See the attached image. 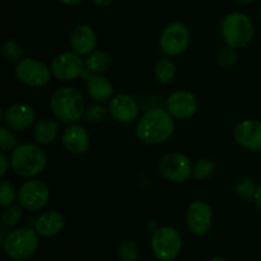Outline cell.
Returning a JSON list of instances; mask_svg holds the SVG:
<instances>
[{
	"label": "cell",
	"instance_id": "obj_1",
	"mask_svg": "<svg viewBox=\"0 0 261 261\" xmlns=\"http://www.w3.org/2000/svg\"><path fill=\"white\" fill-rule=\"evenodd\" d=\"M175 132V121L170 112L155 107L143 115L138 121L135 133L140 142L149 145L161 144L170 139Z\"/></svg>",
	"mask_w": 261,
	"mask_h": 261
},
{
	"label": "cell",
	"instance_id": "obj_2",
	"mask_svg": "<svg viewBox=\"0 0 261 261\" xmlns=\"http://www.w3.org/2000/svg\"><path fill=\"white\" fill-rule=\"evenodd\" d=\"M47 165L45 150L36 144H20L10 153V167L15 175L32 178L41 175Z\"/></svg>",
	"mask_w": 261,
	"mask_h": 261
},
{
	"label": "cell",
	"instance_id": "obj_3",
	"mask_svg": "<svg viewBox=\"0 0 261 261\" xmlns=\"http://www.w3.org/2000/svg\"><path fill=\"white\" fill-rule=\"evenodd\" d=\"M50 107L56 120L65 124L76 122L84 115V99L81 92L71 87L56 89L50 99Z\"/></svg>",
	"mask_w": 261,
	"mask_h": 261
},
{
	"label": "cell",
	"instance_id": "obj_4",
	"mask_svg": "<svg viewBox=\"0 0 261 261\" xmlns=\"http://www.w3.org/2000/svg\"><path fill=\"white\" fill-rule=\"evenodd\" d=\"M221 35L227 46L234 48L245 47L254 37V24L244 13H231L222 20Z\"/></svg>",
	"mask_w": 261,
	"mask_h": 261
},
{
	"label": "cell",
	"instance_id": "obj_5",
	"mask_svg": "<svg viewBox=\"0 0 261 261\" xmlns=\"http://www.w3.org/2000/svg\"><path fill=\"white\" fill-rule=\"evenodd\" d=\"M38 236L36 229L27 227L13 229L3 241L4 252L9 259L15 261L30 259L38 249Z\"/></svg>",
	"mask_w": 261,
	"mask_h": 261
},
{
	"label": "cell",
	"instance_id": "obj_6",
	"mask_svg": "<svg viewBox=\"0 0 261 261\" xmlns=\"http://www.w3.org/2000/svg\"><path fill=\"white\" fill-rule=\"evenodd\" d=\"M150 247L154 256L161 261H172L182 249V239L177 229L170 226L160 227L153 233Z\"/></svg>",
	"mask_w": 261,
	"mask_h": 261
},
{
	"label": "cell",
	"instance_id": "obj_7",
	"mask_svg": "<svg viewBox=\"0 0 261 261\" xmlns=\"http://www.w3.org/2000/svg\"><path fill=\"white\" fill-rule=\"evenodd\" d=\"M14 74L20 83L33 88H41L50 82L53 71L37 59L24 58L17 63Z\"/></svg>",
	"mask_w": 261,
	"mask_h": 261
},
{
	"label": "cell",
	"instance_id": "obj_8",
	"mask_svg": "<svg viewBox=\"0 0 261 261\" xmlns=\"http://www.w3.org/2000/svg\"><path fill=\"white\" fill-rule=\"evenodd\" d=\"M160 172L166 180L172 182H185L193 176V163L188 155L178 152L167 153L160 161Z\"/></svg>",
	"mask_w": 261,
	"mask_h": 261
},
{
	"label": "cell",
	"instance_id": "obj_9",
	"mask_svg": "<svg viewBox=\"0 0 261 261\" xmlns=\"http://www.w3.org/2000/svg\"><path fill=\"white\" fill-rule=\"evenodd\" d=\"M190 42V32L181 22H172L162 31L160 46L167 56H177L188 48Z\"/></svg>",
	"mask_w": 261,
	"mask_h": 261
},
{
	"label": "cell",
	"instance_id": "obj_10",
	"mask_svg": "<svg viewBox=\"0 0 261 261\" xmlns=\"http://www.w3.org/2000/svg\"><path fill=\"white\" fill-rule=\"evenodd\" d=\"M50 199L47 185L40 180H28L18 190V203L23 209L36 212L42 209Z\"/></svg>",
	"mask_w": 261,
	"mask_h": 261
},
{
	"label": "cell",
	"instance_id": "obj_11",
	"mask_svg": "<svg viewBox=\"0 0 261 261\" xmlns=\"http://www.w3.org/2000/svg\"><path fill=\"white\" fill-rule=\"evenodd\" d=\"M86 61L81 55L73 53H63L55 56L51 63V71L58 81L70 82L83 74Z\"/></svg>",
	"mask_w": 261,
	"mask_h": 261
},
{
	"label": "cell",
	"instance_id": "obj_12",
	"mask_svg": "<svg viewBox=\"0 0 261 261\" xmlns=\"http://www.w3.org/2000/svg\"><path fill=\"white\" fill-rule=\"evenodd\" d=\"M186 223L195 236H204L213 224V212L206 203L201 200L193 201L186 211Z\"/></svg>",
	"mask_w": 261,
	"mask_h": 261
},
{
	"label": "cell",
	"instance_id": "obj_13",
	"mask_svg": "<svg viewBox=\"0 0 261 261\" xmlns=\"http://www.w3.org/2000/svg\"><path fill=\"white\" fill-rule=\"evenodd\" d=\"M3 121L10 130L24 132L35 124L36 112L33 107L27 103L10 105L4 111Z\"/></svg>",
	"mask_w": 261,
	"mask_h": 261
},
{
	"label": "cell",
	"instance_id": "obj_14",
	"mask_svg": "<svg viewBox=\"0 0 261 261\" xmlns=\"http://www.w3.org/2000/svg\"><path fill=\"white\" fill-rule=\"evenodd\" d=\"M109 114L114 120L122 124H130L139 116V105L132 96L116 94L109 102Z\"/></svg>",
	"mask_w": 261,
	"mask_h": 261
},
{
	"label": "cell",
	"instance_id": "obj_15",
	"mask_svg": "<svg viewBox=\"0 0 261 261\" xmlns=\"http://www.w3.org/2000/svg\"><path fill=\"white\" fill-rule=\"evenodd\" d=\"M198 110V99L189 91H176L167 99V111L176 120H188Z\"/></svg>",
	"mask_w": 261,
	"mask_h": 261
},
{
	"label": "cell",
	"instance_id": "obj_16",
	"mask_svg": "<svg viewBox=\"0 0 261 261\" xmlns=\"http://www.w3.org/2000/svg\"><path fill=\"white\" fill-rule=\"evenodd\" d=\"M234 139L245 149L259 152L261 150V121L249 119L240 122L234 129Z\"/></svg>",
	"mask_w": 261,
	"mask_h": 261
},
{
	"label": "cell",
	"instance_id": "obj_17",
	"mask_svg": "<svg viewBox=\"0 0 261 261\" xmlns=\"http://www.w3.org/2000/svg\"><path fill=\"white\" fill-rule=\"evenodd\" d=\"M64 148L71 154H82L87 152L91 145V138L88 132L81 125H70L61 135Z\"/></svg>",
	"mask_w": 261,
	"mask_h": 261
},
{
	"label": "cell",
	"instance_id": "obj_18",
	"mask_svg": "<svg viewBox=\"0 0 261 261\" xmlns=\"http://www.w3.org/2000/svg\"><path fill=\"white\" fill-rule=\"evenodd\" d=\"M70 46L78 55H89L97 46V36L93 28L88 24H79L71 31Z\"/></svg>",
	"mask_w": 261,
	"mask_h": 261
},
{
	"label": "cell",
	"instance_id": "obj_19",
	"mask_svg": "<svg viewBox=\"0 0 261 261\" xmlns=\"http://www.w3.org/2000/svg\"><path fill=\"white\" fill-rule=\"evenodd\" d=\"M64 228V217L58 211H48L41 214L35 223V229L41 237H54Z\"/></svg>",
	"mask_w": 261,
	"mask_h": 261
},
{
	"label": "cell",
	"instance_id": "obj_20",
	"mask_svg": "<svg viewBox=\"0 0 261 261\" xmlns=\"http://www.w3.org/2000/svg\"><path fill=\"white\" fill-rule=\"evenodd\" d=\"M87 92L89 97L96 102H106L112 98L114 86L109 79L102 76L101 74H96L87 81Z\"/></svg>",
	"mask_w": 261,
	"mask_h": 261
},
{
	"label": "cell",
	"instance_id": "obj_21",
	"mask_svg": "<svg viewBox=\"0 0 261 261\" xmlns=\"http://www.w3.org/2000/svg\"><path fill=\"white\" fill-rule=\"evenodd\" d=\"M59 134V122L55 120L45 119L33 127V139L37 144H50L56 139Z\"/></svg>",
	"mask_w": 261,
	"mask_h": 261
},
{
	"label": "cell",
	"instance_id": "obj_22",
	"mask_svg": "<svg viewBox=\"0 0 261 261\" xmlns=\"http://www.w3.org/2000/svg\"><path fill=\"white\" fill-rule=\"evenodd\" d=\"M110 65H111V58H110L109 54L102 50H94L86 59L87 69L89 71H92V73H105V71L109 70Z\"/></svg>",
	"mask_w": 261,
	"mask_h": 261
},
{
	"label": "cell",
	"instance_id": "obj_23",
	"mask_svg": "<svg viewBox=\"0 0 261 261\" xmlns=\"http://www.w3.org/2000/svg\"><path fill=\"white\" fill-rule=\"evenodd\" d=\"M176 75L175 63L170 58H163L155 64L154 76L160 83L168 84L173 81Z\"/></svg>",
	"mask_w": 261,
	"mask_h": 261
},
{
	"label": "cell",
	"instance_id": "obj_24",
	"mask_svg": "<svg viewBox=\"0 0 261 261\" xmlns=\"http://www.w3.org/2000/svg\"><path fill=\"white\" fill-rule=\"evenodd\" d=\"M216 171V163L212 160H200L194 166L193 176L196 181H204L211 178Z\"/></svg>",
	"mask_w": 261,
	"mask_h": 261
},
{
	"label": "cell",
	"instance_id": "obj_25",
	"mask_svg": "<svg viewBox=\"0 0 261 261\" xmlns=\"http://www.w3.org/2000/svg\"><path fill=\"white\" fill-rule=\"evenodd\" d=\"M3 54H4L5 58L9 61H13V63H18L19 60H22L23 56V48L22 45L18 42L14 38H8V40L4 41L2 47Z\"/></svg>",
	"mask_w": 261,
	"mask_h": 261
},
{
	"label": "cell",
	"instance_id": "obj_26",
	"mask_svg": "<svg viewBox=\"0 0 261 261\" xmlns=\"http://www.w3.org/2000/svg\"><path fill=\"white\" fill-rule=\"evenodd\" d=\"M117 257L120 261H138L139 249L138 245L132 240H125L117 249Z\"/></svg>",
	"mask_w": 261,
	"mask_h": 261
},
{
	"label": "cell",
	"instance_id": "obj_27",
	"mask_svg": "<svg viewBox=\"0 0 261 261\" xmlns=\"http://www.w3.org/2000/svg\"><path fill=\"white\" fill-rule=\"evenodd\" d=\"M15 199H18V191L9 181H2L0 182V205L3 208L13 205Z\"/></svg>",
	"mask_w": 261,
	"mask_h": 261
},
{
	"label": "cell",
	"instance_id": "obj_28",
	"mask_svg": "<svg viewBox=\"0 0 261 261\" xmlns=\"http://www.w3.org/2000/svg\"><path fill=\"white\" fill-rule=\"evenodd\" d=\"M22 206L20 205H10L5 208L2 217V223L4 227H14L22 218Z\"/></svg>",
	"mask_w": 261,
	"mask_h": 261
},
{
	"label": "cell",
	"instance_id": "obj_29",
	"mask_svg": "<svg viewBox=\"0 0 261 261\" xmlns=\"http://www.w3.org/2000/svg\"><path fill=\"white\" fill-rule=\"evenodd\" d=\"M0 147L2 152L4 153L13 152V149L17 147V138L8 126L0 127Z\"/></svg>",
	"mask_w": 261,
	"mask_h": 261
},
{
	"label": "cell",
	"instance_id": "obj_30",
	"mask_svg": "<svg viewBox=\"0 0 261 261\" xmlns=\"http://www.w3.org/2000/svg\"><path fill=\"white\" fill-rule=\"evenodd\" d=\"M256 185H255V181L251 178H242L240 180V182L236 185V193L239 194L241 198L244 199H251L255 196L256 193Z\"/></svg>",
	"mask_w": 261,
	"mask_h": 261
},
{
	"label": "cell",
	"instance_id": "obj_31",
	"mask_svg": "<svg viewBox=\"0 0 261 261\" xmlns=\"http://www.w3.org/2000/svg\"><path fill=\"white\" fill-rule=\"evenodd\" d=\"M237 61V51L234 47L227 46L218 54V63L222 68H231Z\"/></svg>",
	"mask_w": 261,
	"mask_h": 261
},
{
	"label": "cell",
	"instance_id": "obj_32",
	"mask_svg": "<svg viewBox=\"0 0 261 261\" xmlns=\"http://www.w3.org/2000/svg\"><path fill=\"white\" fill-rule=\"evenodd\" d=\"M84 116L88 122H99L106 116V109L101 105H92L84 111Z\"/></svg>",
	"mask_w": 261,
	"mask_h": 261
},
{
	"label": "cell",
	"instance_id": "obj_33",
	"mask_svg": "<svg viewBox=\"0 0 261 261\" xmlns=\"http://www.w3.org/2000/svg\"><path fill=\"white\" fill-rule=\"evenodd\" d=\"M0 166H2L0 167V177H4L10 167V160L7 157V154L4 152L0 154Z\"/></svg>",
	"mask_w": 261,
	"mask_h": 261
},
{
	"label": "cell",
	"instance_id": "obj_34",
	"mask_svg": "<svg viewBox=\"0 0 261 261\" xmlns=\"http://www.w3.org/2000/svg\"><path fill=\"white\" fill-rule=\"evenodd\" d=\"M254 200H255V204H256V206L259 208V211L261 212V186L260 188H257L256 193H255V196H254Z\"/></svg>",
	"mask_w": 261,
	"mask_h": 261
},
{
	"label": "cell",
	"instance_id": "obj_35",
	"mask_svg": "<svg viewBox=\"0 0 261 261\" xmlns=\"http://www.w3.org/2000/svg\"><path fill=\"white\" fill-rule=\"evenodd\" d=\"M91 2L93 3L94 5H97V7L105 8V7H109V5L112 3V0H91Z\"/></svg>",
	"mask_w": 261,
	"mask_h": 261
},
{
	"label": "cell",
	"instance_id": "obj_36",
	"mask_svg": "<svg viewBox=\"0 0 261 261\" xmlns=\"http://www.w3.org/2000/svg\"><path fill=\"white\" fill-rule=\"evenodd\" d=\"M59 3H61V4L64 5H69V7H74V5H78L81 4L83 0H58Z\"/></svg>",
	"mask_w": 261,
	"mask_h": 261
},
{
	"label": "cell",
	"instance_id": "obj_37",
	"mask_svg": "<svg viewBox=\"0 0 261 261\" xmlns=\"http://www.w3.org/2000/svg\"><path fill=\"white\" fill-rule=\"evenodd\" d=\"M209 261H227V260L222 256H214V257H212Z\"/></svg>",
	"mask_w": 261,
	"mask_h": 261
},
{
	"label": "cell",
	"instance_id": "obj_38",
	"mask_svg": "<svg viewBox=\"0 0 261 261\" xmlns=\"http://www.w3.org/2000/svg\"><path fill=\"white\" fill-rule=\"evenodd\" d=\"M240 3H242V4H249V3H252L254 0H239Z\"/></svg>",
	"mask_w": 261,
	"mask_h": 261
}]
</instances>
